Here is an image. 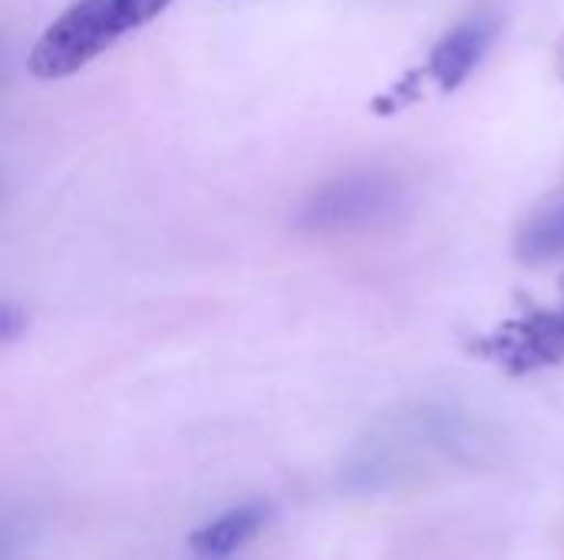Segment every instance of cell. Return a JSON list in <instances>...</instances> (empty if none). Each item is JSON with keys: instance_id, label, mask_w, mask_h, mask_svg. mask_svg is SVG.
Listing matches in <instances>:
<instances>
[{"instance_id": "obj_1", "label": "cell", "mask_w": 564, "mask_h": 560, "mask_svg": "<svg viewBox=\"0 0 564 560\" xmlns=\"http://www.w3.org/2000/svg\"><path fill=\"white\" fill-rule=\"evenodd\" d=\"M172 0H76L33 43L26 69L36 79H66L116 46L126 33L152 23Z\"/></svg>"}, {"instance_id": "obj_2", "label": "cell", "mask_w": 564, "mask_h": 560, "mask_svg": "<svg viewBox=\"0 0 564 560\" xmlns=\"http://www.w3.org/2000/svg\"><path fill=\"white\" fill-rule=\"evenodd\" d=\"M400 208H403V185L393 175L357 172L317 188L304 201L297 224L304 231H321V234L357 231L397 218Z\"/></svg>"}, {"instance_id": "obj_3", "label": "cell", "mask_w": 564, "mask_h": 560, "mask_svg": "<svg viewBox=\"0 0 564 560\" xmlns=\"http://www.w3.org/2000/svg\"><path fill=\"white\" fill-rule=\"evenodd\" d=\"M486 353L512 373L558 363L564 356V314H535L506 323L486 343Z\"/></svg>"}, {"instance_id": "obj_4", "label": "cell", "mask_w": 564, "mask_h": 560, "mask_svg": "<svg viewBox=\"0 0 564 560\" xmlns=\"http://www.w3.org/2000/svg\"><path fill=\"white\" fill-rule=\"evenodd\" d=\"M499 33V20L482 13V17H473L459 26H453L430 53L426 59V73L436 79V86L443 92H456L473 73L476 66L482 63V56L489 53L492 40Z\"/></svg>"}, {"instance_id": "obj_5", "label": "cell", "mask_w": 564, "mask_h": 560, "mask_svg": "<svg viewBox=\"0 0 564 560\" xmlns=\"http://www.w3.org/2000/svg\"><path fill=\"white\" fill-rule=\"evenodd\" d=\"M268 525V508L264 505H241L225 512L221 518L208 521L205 528H198L192 535V551L202 558H228L238 548H245L251 538H258V531Z\"/></svg>"}, {"instance_id": "obj_6", "label": "cell", "mask_w": 564, "mask_h": 560, "mask_svg": "<svg viewBox=\"0 0 564 560\" xmlns=\"http://www.w3.org/2000/svg\"><path fill=\"white\" fill-rule=\"evenodd\" d=\"M519 251L525 261H549L555 254H564V211H549V215L535 218L525 228Z\"/></svg>"}, {"instance_id": "obj_7", "label": "cell", "mask_w": 564, "mask_h": 560, "mask_svg": "<svg viewBox=\"0 0 564 560\" xmlns=\"http://www.w3.org/2000/svg\"><path fill=\"white\" fill-rule=\"evenodd\" d=\"M20 327H26V317H23L13 304H3V307H0V337L10 343V340L17 337Z\"/></svg>"}, {"instance_id": "obj_8", "label": "cell", "mask_w": 564, "mask_h": 560, "mask_svg": "<svg viewBox=\"0 0 564 560\" xmlns=\"http://www.w3.org/2000/svg\"><path fill=\"white\" fill-rule=\"evenodd\" d=\"M562 290H564V281H562Z\"/></svg>"}]
</instances>
